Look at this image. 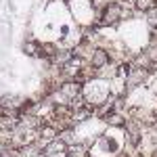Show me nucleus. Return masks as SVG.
<instances>
[{"label": "nucleus", "mask_w": 157, "mask_h": 157, "mask_svg": "<svg viewBox=\"0 0 157 157\" xmlns=\"http://www.w3.org/2000/svg\"><path fill=\"white\" fill-rule=\"evenodd\" d=\"M82 97L84 101L90 105L92 109L105 105L109 98H111V90H109V82L107 80H98V78H92V80H86L82 84Z\"/></svg>", "instance_id": "1"}, {"label": "nucleus", "mask_w": 157, "mask_h": 157, "mask_svg": "<svg viewBox=\"0 0 157 157\" xmlns=\"http://www.w3.org/2000/svg\"><path fill=\"white\" fill-rule=\"evenodd\" d=\"M149 78H151V71H149V69H143V67H134V65H130L128 75H126V86H128V90L140 88V86L149 84Z\"/></svg>", "instance_id": "2"}, {"label": "nucleus", "mask_w": 157, "mask_h": 157, "mask_svg": "<svg viewBox=\"0 0 157 157\" xmlns=\"http://www.w3.org/2000/svg\"><path fill=\"white\" fill-rule=\"evenodd\" d=\"M121 21V4L120 2H111L105 11L98 15V25L101 27H113Z\"/></svg>", "instance_id": "3"}, {"label": "nucleus", "mask_w": 157, "mask_h": 157, "mask_svg": "<svg viewBox=\"0 0 157 157\" xmlns=\"http://www.w3.org/2000/svg\"><path fill=\"white\" fill-rule=\"evenodd\" d=\"M59 90H61V94L71 103L73 98L82 97V82H78V80H65V82L59 84Z\"/></svg>", "instance_id": "4"}, {"label": "nucleus", "mask_w": 157, "mask_h": 157, "mask_svg": "<svg viewBox=\"0 0 157 157\" xmlns=\"http://www.w3.org/2000/svg\"><path fill=\"white\" fill-rule=\"evenodd\" d=\"M98 46L97 44H92V42H78L75 46H73V57H78V59H82L84 63H90V59H92V55H94V50H97Z\"/></svg>", "instance_id": "5"}, {"label": "nucleus", "mask_w": 157, "mask_h": 157, "mask_svg": "<svg viewBox=\"0 0 157 157\" xmlns=\"http://www.w3.org/2000/svg\"><path fill=\"white\" fill-rule=\"evenodd\" d=\"M44 155H46V157H69V153H67V145H65L63 140L57 138V140H52V143L46 145Z\"/></svg>", "instance_id": "6"}, {"label": "nucleus", "mask_w": 157, "mask_h": 157, "mask_svg": "<svg viewBox=\"0 0 157 157\" xmlns=\"http://www.w3.org/2000/svg\"><path fill=\"white\" fill-rule=\"evenodd\" d=\"M107 63H111V55H109V50L107 48H97L88 65H90L92 69H101V67H105Z\"/></svg>", "instance_id": "7"}, {"label": "nucleus", "mask_w": 157, "mask_h": 157, "mask_svg": "<svg viewBox=\"0 0 157 157\" xmlns=\"http://www.w3.org/2000/svg\"><path fill=\"white\" fill-rule=\"evenodd\" d=\"M143 55L153 63V67H157V38L151 36V40L147 42V46L143 48Z\"/></svg>", "instance_id": "8"}, {"label": "nucleus", "mask_w": 157, "mask_h": 157, "mask_svg": "<svg viewBox=\"0 0 157 157\" xmlns=\"http://www.w3.org/2000/svg\"><path fill=\"white\" fill-rule=\"evenodd\" d=\"M67 153H69V157H88L90 155V147L86 143H73V145L67 147Z\"/></svg>", "instance_id": "9"}, {"label": "nucleus", "mask_w": 157, "mask_h": 157, "mask_svg": "<svg viewBox=\"0 0 157 157\" xmlns=\"http://www.w3.org/2000/svg\"><path fill=\"white\" fill-rule=\"evenodd\" d=\"M143 17H145L147 25H149L151 29H155V27H157V6H153V9L145 11V13H143Z\"/></svg>", "instance_id": "10"}, {"label": "nucleus", "mask_w": 157, "mask_h": 157, "mask_svg": "<svg viewBox=\"0 0 157 157\" xmlns=\"http://www.w3.org/2000/svg\"><path fill=\"white\" fill-rule=\"evenodd\" d=\"M153 6H157L155 0H134V9L138 13H145L149 9H153Z\"/></svg>", "instance_id": "11"}, {"label": "nucleus", "mask_w": 157, "mask_h": 157, "mask_svg": "<svg viewBox=\"0 0 157 157\" xmlns=\"http://www.w3.org/2000/svg\"><path fill=\"white\" fill-rule=\"evenodd\" d=\"M0 157H13V153H11V151H9V153H2V155H0Z\"/></svg>", "instance_id": "12"}, {"label": "nucleus", "mask_w": 157, "mask_h": 157, "mask_svg": "<svg viewBox=\"0 0 157 157\" xmlns=\"http://www.w3.org/2000/svg\"><path fill=\"white\" fill-rule=\"evenodd\" d=\"M153 36H155V38H157V27H155V29H153Z\"/></svg>", "instance_id": "13"}]
</instances>
